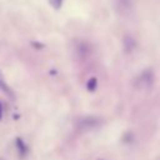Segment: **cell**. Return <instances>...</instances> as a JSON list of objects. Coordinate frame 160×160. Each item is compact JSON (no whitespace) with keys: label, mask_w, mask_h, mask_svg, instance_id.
Returning a JSON list of instances; mask_svg holds the SVG:
<instances>
[{"label":"cell","mask_w":160,"mask_h":160,"mask_svg":"<svg viewBox=\"0 0 160 160\" xmlns=\"http://www.w3.org/2000/svg\"><path fill=\"white\" fill-rule=\"evenodd\" d=\"M95 88H96V79H95V78L89 79V81H88V89H89L90 91H94Z\"/></svg>","instance_id":"ba28073f"},{"label":"cell","mask_w":160,"mask_h":160,"mask_svg":"<svg viewBox=\"0 0 160 160\" xmlns=\"http://www.w3.org/2000/svg\"><path fill=\"white\" fill-rule=\"evenodd\" d=\"M62 1H64V0H49V4H50L54 9H60L61 5H62Z\"/></svg>","instance_id":"52a82bcc"},{"label":"cell","mask_w":160,"mask_h":160,"mask_svg":"<svg viewBox=\"0 0 160 160\" xmlns=\"http://www.w3.org/2000/svg\"><path fill=\"white\" fill-rule=\"evenodd\" d=\"M152 81H154V74H152L151 70H145V71H142V72L139 75V78H138V84H140V85L144 86V88L151 86Z\"/></svg>","instance_id":"6da1fadb"},{"label":"cell","mask_w":160,"mask_h":160,"mask_svg":"<svg viewBox=\"0 0 160 160\" xmlns=\"http://www.w3.org/2000/svg\"><path fill=\"white\" fill-rule=\"evenodd\" d=\"M124 44H125V49L128 50V51H130V50H132V48H134V40L131 39V38H129V36H126L125 39H124Z\"/></svg>","instance_id":"8992f818"},{"label":"cell","mask_w":160,"mask_h":160,"mask_svg":"<svg viewBox=\"0 0 160 160\" xmlns=\"http://www.w3.org/2000/svg\"><path fill=\"white\" fill-rule=\"evenodd\" d=\"M116 8L119 12L126 15L132 9V1L131 0H116Z\"/></svg>","instance_id":"7a4b0ae2"},{"label":"cell","mask_w":160,"mask_h":160,"mask_svg":"<svg viewBox=\"0 0 160 160\" xmlns=\"http://www.w3.org/2000/svg\"><path fill=\"white\" fill-rule=\"evenodd\" d=\"M0 90H2L8 96H14V92H12V90L10 89V86L6 84V81H5V79H4L1 71H0Z\"/></svg>","instance_id":"3957f363"},{"label":"cell","mask_w":160,"mask_h":160,"mask_svg":"<svg viewBox=\"0 0 160 160\" xmlns=\"http://www.w3.org/2000/svg\"><path fill=\"white\" fill-rule=\"evenodd\" d=\"M96 122H98V119L96 118H85V119H82L80 121L81 126H86V128H91V126L96 125Z\"/></svg>","instance_id":"277c9868"},{"label":"cell","mask_w":160,"mask_h":160,"mask_svg":"<svg viewBox=\"0 0 160 160\" xmlns=\"http://www.w3.org/2000/svg\"><path fill=\"white\" fill-rule=\"evenodd\" d=\"M16 146H18V150H19V154L21 156H24L26 152H28V148L26 145L24 144V141L21 139H16Z\"/></svg>","instance_id":"5b68a950"},{"label":"cell","mask_w":160,"mask_h":160,"mask_svg":"<svg viewBox=\"0 0 160 160\" xmlns=\"http://www.w3.org/2000/svg\"><path fill=\"white\" fill-rule=\"evenodd\" d=\"M1 116H2V105L0 102V119H1Z\"/></svg>","instance_id":"9c48e42d"}]
</instances>
